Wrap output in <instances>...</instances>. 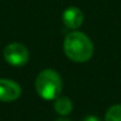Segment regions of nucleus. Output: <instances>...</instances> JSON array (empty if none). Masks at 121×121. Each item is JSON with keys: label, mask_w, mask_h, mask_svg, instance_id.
<instances>
[{"label": "nucleus", "mask_w": 121, "mask_h": 121, "mask_svg": "<svg viewBox=\"0 0 121 121\" xmlns=\"http://www.w3.org/2000/svg\"><path fill=\"white\" fill-rule=\"evenodd\" d=\"M36 91L44 100L57 99L63 88V82L59 74L52 69H45L40 71L35 82Z\"/></svg>", "instance_id": "obj_2"}, {"label": "nucleus", "mask_w": 121, "mask_h": 121, "mask_svg": "<svg viewBox=\"0 0 121 121\" xmlns=\"http://www.w3.org/2000/svg\"><path fill=\"white\" fill-rule=\"evenodd\" d=\"M82 121H101L97 116H95V115H88V116H86Z\"/></svg>", "instance_id": "obj_8"}, {"label": "nucleus", "mask_w": 121, "mask_h": 121, "mask_svg": "<svg viewBox=\"0 0 121 121\" xmlns=\"http://www.w3.org/2000/svg\"><path fill=\"white\" fill-rule=\"evenodd\" d=\"M4 58L12 67H23L29 60V50L20 43H11L4 50Z\"/></svg>", "instance_id": "obj_3"}, {"label": "nucleus", "mask_w": 121, "mask_h": 121, "mask_svg": "<svg viewBox=\"0 0 121 121\" xmlns=\"http://www.w3.org/2000/svg\"><path fill=\"white\" fill-rule=\"evenodd\" d=\"M22 94L20 86L9 78H0V101L12 102L19 99Z\"/></svg>", "instance_id": "obj_4"}, {"label": "nucleus", "mask_w": 121, "mask_h": 121, "mask_svg": "<svg viewBox=\"0 0 121 121\" xmlns=\"http://www.w3.org/2000/svg\"><path fill=\"white\" fill-rule=\"evenodd\" d=\"M104 121H121V104L112 106L106 113Z\"/></svg>", "instance_id": "obj_7"}, {"label": "nucleus", "mask_w": 121, "mask_h": 121, "mask_svg": "<svg viewBox=\"0 0 121 121\" xmlns=\"http://www.w3.org/2000/svg\"><path fill=\"white\" fill-rule=\"evenodd\" d=\"M62 20L64 23V25L70 29V30H76L78 29L84 20V16L83 12L76 7V6H70L68 9H65V11L62 14Z\"/></svg>", "instance_id": "obj_5"}, {"label": "nucleus", "mask_w": 121, "mask_h": 121, "mask_svg": "<svg viewBox=\"0 0 121 121\" xmlns=\"http://www.w3.org/2000/svg\"><path fill=\"white\" fill-rule=\"evenodd\" d=\"M55 121H70V120L67 119V117H59V119H57V120H55Z\"/></svg>", "instance_id": "obj_9"}, {"label": "nucleus", "mask_w": 121, "mask_h": 121, "mask_svg": "<svg viewBox=\"0 0 121 121\" xmlns=\"http://www.w3.org/2000/svg\"><path fill=\"white\" fill-rule=\"evenodd\" d=\"M53 108H55L57 114L62 115V116H65V115H69L71 113L73 102L68 96H58L57 99H55Z\"/></svg>", "instance_id": "obj_6"}, {"label": "nucleus", "mask_w": 121, "mask_h": 121, "mask_svg": "<svg viewBox=\"0 0 121 121\" xmlns=\"http://www.w3.org/2000/svg\"><path fill=\"white\" fill-rule=\"evenodd\" d=\"M63 50L69 59L77 63L87 62L94 53L93 42L86 33L78 31H74L65 37Z\"/></svg>", "instance_id": "obj_1"}]
</instances>
